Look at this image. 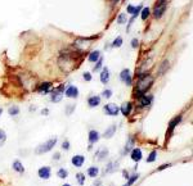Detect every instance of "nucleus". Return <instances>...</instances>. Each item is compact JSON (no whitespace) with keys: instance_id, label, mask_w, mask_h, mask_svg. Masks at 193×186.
Instances as JSON below:
<instances>
[{"instance_id":"nucleus-1","label":"nucleus","mask_w":193,"mask_h":186,"mask_svg":"<svg viewBox=\"0 0 193 186\" xmlns=\"http://www.w3.org/2000/svg\"><path fill=\"white\" fill-rule=\"evenodd\" d=\"M152 84H153V77L151 76V75H145L140 77V80H139V82L137 85V89H135V96H142L143 94H145L147 90L152 86Z\"/></svg>"},{"instance_id":"nucleus-2","label":"nucleus","mask_w":193,"mask_h":186,"mask_svg":"<svg viewBox=\"0 0 193 186\" xmlns=\"http://www.w3.org/2000/svg\"><path fill=\"white\" fill-rule=\"evenodd\" d=\"M56 144H57V137L50 139V140L45 141L44 144H41V145H39V146H37V149H36V154H42V153L49 152V150H52V149L54 148V145H56Z\"/></svg>"},{"instance_id":"nucleus-3","label":"nucleus","mask_w":193,"mask_h":186,"mask_svg":"<svg viewBox=\"0 0 193 186\" xmlns=\"http://www.w3.org/2000/svg\"><path fill=\"white\" fill-rule=\"evenodd\" d=\"M104 112H106V114L108 116H117L118 114V112H120V108L116 105L115 103H108L104 105Z\"/></svg>"},{"instance_id":"nucleus-4","label":"nucleus","mask_w":193,"mask_h":186,"mask_svg":"<svg viewBox=\"0 0 193 186\" xmlns=\"http://www.w3.org/2000/svg\"><path fill=\"white\" fill-rule=\"evenodd\" d=\"M120 78H121L122 82L126 84V85H131V81H133V78H131V73L127 68L121 71V73H120Z\"/></svg>"},{"instance_id":"nucleus-5","label":"nucleus","mask_w":193,"mask_h":186,"mask_svg":"<svg viewBox=\"0 0 193 186\" xmlns=\"http://www.w3.org/2000/svg\"><path fill=\"white\" fill-rule=\"evenodd\" d=\"M64 94L67 98H77L79 96V89L73 85H69V86L64 90Z\"/></svg>"},{"instance_id":"nucleus-6","label":"nucleus","mask_w":193,"mask_h":186,"mask_svg":"<svg viewBox=\"0 0 193 186\" xmlns=\"http://www.w3.org/2000/svg\"><path fill=\"white\" fill-rule=\"evenodd\" d=\"M130 157H131V159H133L134 162H140L142 161V158H143V155H142V150L139 149V148H133L131 149V153H130Z\"/></svg>"},{"instance_id":"nucleus-7","label":"nucleus","mask_w":193,"mask_h":186,"mask_svg":"<svg viewBox=\"0 0 193 186\" xmlns=\"http://www.w3.org/2000/svg\"><path fill=\"white\" fill-rule=\"evenodd\" d=\"M72 164L75 166V167L77 168H80V167H83V164H84V162H85V157L84 155H80V154H77V155H73L72 157Z\"/></svg>"},{"instance_id":"nucleus-8","label":"nucleus","mask_w":193,"mask_h":186,"mask_svg":"<svg viewBox=\"0 0 193 186\" xmlns=\"http://www.w3.org/2000/svg\"><path fill=\"white\" fill-rule=\"evenodd\" d=\"M152 100H153V96H152V95L143 94L142 96H139V104H140L142 107H147V105H149Z\"/></svg>"},{"instance_id":"nucleus-9","label":"nucleus","mask_w":193,"mask_h":186,"mask_svg":"<svg viewBox=\"0 0 193 186\" xmlns=\"http://www.w3.org/2000/svg\"><path fill=\"white\" fill-rule=\"evenodd\" d=\"M50 168L49 167H41L40 169L37 171V175H39V177L40 179H42V180H48L49 177H50Z\"/></svg>"},{"instance_id":"nucleus-10","label":"nucleus","mask_w":193,"mask_h":186,"mask_svg":"<svg viewBox=\"0 0 193 186\" xmlns=\"http://www.w3.org/2000/svg\"><path fill=\"white\" fill-rule=\"evenodd\" d=\"M100 139V135L96 130H91L90 132H89V142L90 144H95V142H98V140Z\"/></svg>"},{"instance_id":"nucleus-11","label":"nucleus","mask_w":193,"mask_h":186,"mask_svg":"<svg viewBox=\"0 0 193 186\" xmlns=\"http://www.w3.org/2000/svg\"><path fill=\"white\" fill-rule=\"evenodd\" d=\"M166 9V4L165 3H161V4H158V5H156V8H154V17L156 18H160L162 14H164V12Z\"/></svg>"},{"instance_id":"nucleus-12","label":"nucleus","mask_w":193,"mask_h":186,"mask_svg":"<svg viewBox=\"0 0 193 186\" xmlns=\"http://www.w3.org/2000/svg\"><path fill=\"white\" fill-rule=\"evenodd\" d=\"M100 81H102V84H107L110 81V69L107 67H104L100 72Z\"/></svg>"},{"instance_id":"nucleus-13","label":"nucleus","mask_w":193,"mask_h":186,"mask_svg":"<svg viewBox=\"0 0 193 186\" xmlns=\"http://www.w3.org/2000/svg\"><path fill=\"white\" fill-rule=\"evenodd\" d=\"M88 104H89V107L90 108H95V107H98L99 104H100V98L99 96H90V98L88 99Z\"/></svg>"},{"instance_id":"nucleus-14","label":"nucleus","mask_w":193,"mask_h":186,"mask_svg":"<svg viewBox=\"0 0 193 186\" xmlns=\"http://www.w3.org/2000/svg\"><path fill=\"white\" fill-rule=\"evenodd\" d=\"M115 132H116V125H112V126L108 127L106 131H104L103 137H104V139H111V137L115 135Z\"/></svg>"},{"instance_id":"nucleus-15","label":"nucleus","mask_w":193,"mask_h":186,"mask_svg":"<svg viewBox=\"0 0 193 186\" xmlns=\"http://www.w3.org/2000/svg\"><path fill=\"white\" fill-rule=\"evenodd\" d=\"M120 110H121V113L124 114V116H129L130 114V112H131V103H124L122 105H121V108H120Z\"/></svg>"},{"instance_id":"nucleus-16","label":"nucleus","mask_w":193,"mask_h":186,"mask_svg":"<svg viewBox=\"0 0 193 186\" xmlns=\"http://www.w3.org/2000/svg\"><path fill=\"white\" fill-rule=\"evenodd\" d=\"M50 87H52V84H50V82H42V84L39 85L37 91L39 92H49Z\"/></svg>"},{"instance_id":"nucleus-17","label":"nucleus","mask_w":193,"mask_h":186,"mask_svg":"<svg viewBox=\"0 0 193 186\" xmlns=\"http://www.w3.org/2000/svg\"><path fill=\"white\" fill-rule=\"evenodd\" d=\"M99 58H100V52L99 50H95V52H91L90 54H89L88 59H89V62H91V63H95Z\"/></svg>"},{"instance_id":"nucleus-18","label":"nucleus","mask_w":193,"mask_h":186,"mask_svg":"<svg viewBox=\"0 0 193 186\" xmlns=\"http://www.w3.org/2000/svg\"><path fill=\"white\" fill-rule=\"evenodd\" d=\"M12 167H13L14 171L18 172V173H23V172H25V167H23L22 163L19 161H14L13 164H12Z\"/></svg>"},{"instance_id":"nucleus-19","label":"nucleus","mask_w":193,"mask_h":186,"mask_svg":"<svg viewBox=\"0 0 193 186\" xmlns=\"http://www.w3.org/2000/svg\"><path fill=\"white\" fill-rule=\"evenodd\" d=\"M98 173H99V168L95 167V166H93V167L88 168V176L91 177V179H94V177L98 176Z\"/></svg>"},{"instance_id":"nucleus-20","label":"nucleus","mask_w":193,"mask_h":186,"mask_svg":"<svg viewBox=\"0 0 193 186\" xmlns=\"http://www.w3.org/2000/svg\"><path fill=\"white\" fill-rule=\"evenodd\" d=\"M117 168H118V163H117V162H111V163L106 167V169H104V172H106V173H110V172L116 171Z\"/></svg>"},{"instance_id":"nucleus-21","label":"nucleus","mask_w":193,"mask_h":186,"mask_svg":"<svg viewBox=\"0 0 193 186\" xmlns=\"http://www.w3.org/2000/svg\"><path fill=\"white\" fill-rule=\"evenodd\" d=\"M180 119H181V116H179V117H175V118H174L171 122L169 123V130H170V132H173V130L175 129V126H176L178 123L180 122Z\"/></svg>"},{"instance_id":"nucleus-22","label":"nucleus","mask_w":193,"mask_h":186,"mask_svg":"<svg viewBox=\"0 0 193 186\" xmlns=\"http://www.w3.org/2000/svg\"><path fill=\"white\" fill-rule=\"evenodd\" d=\"M107 154H108V150L106 148H102L100 150H98V152H96V155H98V159L99 161L104 159V158L107 157Z\"/></svg>"},{"instance_id":"nucleus-23","label":"nucleus","mask_w":193,"mask_h":186,"mask_svg":"<svg viewBox=\"0 0 193 186\" xmlns=\"http://www.w3.org/2000/svg\"><path fill=\"white\" fill-rule=\"evenodd\" d=\"M133 145H134V139L133 137H129V141H127V144L125 145V150H124V153H129L131 149H133Z\"/></svg>"},{"instance_id":"nucleus-24","label":"nucleus","mask_w":193,"mask_h":186,"mask_svg":"<svg viewBox=\"0 0 193 186\" xmlns=\"http://www.w3.org/2000/svg\"><path fill=\"white\" fill-rule=\"evenodd\" d=\"M156 158H157V152H156V150H153V152H151L149 157H147L145 162H147V163H152V162L156 161Z\"/></svg>"},{"instance_id":"nucleus-25","label":"nucleus","mask_w":193,"mask_h":186,"mask_svg":"<svg viewBox=\"0 0 193 186\" xmlns=\"http://www.w3.org/2000/svg\"><path fill=\"white\" fill-rule=\"evenodd\" d=\"M57 176L59 177V179H66V177L68 176V171L67 169H64V168H59L58 169V172H57Z\"/></svg>"},{"instance_id":"nucleus-26","label":"nucleus","mask_w":193,"mask_h":186,"mask_svg":"<svg viewBox=\"0 0 193 186\" xmlns=\"http://www.w3.org/2000/svg\"><path fill=\"white\" fill-rule=\"evenodd\" d=\"M62 92H53V95H52V100L54 103H58V102H61L62 100Z\"/></svg>"},{"instance_id":"nucleus-27","label":"nucleus","mask_w":193,"mask_h":186,"mask_svg":"<svg viewBox=\"0 0 193 186\" xmlns=\"http://www.w3.org/2000/svg\"><path fill=\"white\" fill-rule=\"evenodd\" d=\"M8 113H9L10 116H17L19 113V108L17 105H13V107H10L9 109H8Z\"/></svg>"},{"instance_id":"nucleus-28","label":"nucleus","mask_w":193,"mask_h":186,"mask_svg":"<svg viewBox=\"0 0 193 186\" xmlns=\"http://www.w3.org/2000/svg\"><path fill=\"white\" fill-rule=\"evenodd\" d=\"M138 179H139V175H138V173H137V175H133V177H129V179H127V184L124 185V186H131Z\"/></svg>"},{"instance_id":"nucleus-29","label":"nucleus","mask_w":193,"mask_h":186,"mask_svg":"<svg viewBox=\"0 0 193 186\" xmlns=\"http://www.w3.org/2000/svg\"><path fill=\"white\" fill-rule=\"evenodd\" d=\"M76 180H77V182H79V185H84L85 184V175L84 173H77Z\"/></svg>"},{"instance_id":"nucleus-30","label":"nucleus","mask_w":193,"mask_h":186,"mask_svg":"<svg viewBox=\"0 0 193 186\" xmlns=\"http://www.w3.org/2000/svg\"><path fill=\"white\" fill-rule=\"evenodd\" d=\"M149 8H143L142 9V19L143 21H145L147 18H148V15H149Z\"/></svg>"},{"instance_id":"nucleus-31","label":"nucleus","mask_w":193,"mask_h":186,"mask_svg":"<svg viewBox=\"0 0 193 186\" xmlns=\"http://www.w3.org/2000/svg\"><path fill=\"white\" fill-rule=\"evenodd\" d=\"M122 45V37H116L115 39V41H113V44H112V46H113V48H120V46Z\"/></svg>"},{"instance_id":"nucleus-32","label":"nucleus","mask_w":193,"mask_h":186,"mask_svg":"<svg viewBox=\"0 0 193 186\" xmlns=\"http://www.w3.org/2000/svg\"><path fill=\"white\" fill-rule=\"evenodd\" d=\"M95 65H94V71H99L100 68H102V64H103V58H99L98 60L95 62Z\"/></svg>"},{"instance_id":"nucleus-33","label":"nucleus","mask_w":193,"mask_h":186,"mask_svg":"<svg viewBox=\"0 0 193 186\" xmlns=\"http://www.w3.org/2000/svg\"><path fill=\"white\" fill-rule=\"evenodd\" d=\"M102 95H103V98L110 99L111 96H112V90H110V89H107V90H104V91L102 92Z\"/></svg>"},{"instance_id":"nucleus-34","label":"nucleus","mask_w":193,"mask_h":186,"mask_svg":"<svg viewBox=\"0 0 193 186\" xmlns=\"http://www.w3.org/2000/svg\"><path fill=\"white\" fill-rule=\"evenodd\" d=\"M125 19H126V14H120L117 18V22L120 25H122V23H125Z\"/></svg>"},{"instance_id":"nucleus-35","label":"nucleus","mask_w":193,"mask_h":186,"mask_svg":"<svg viewBox=\"0 0 193 186\" xmlns=\"http://www.w3.org/2000/svg\"><path fill=\"white\" fill-rule=\"evenodd\" d=\"M83 77H84L85 81H91V75L89 72H85L84 75H83Z\"/></svg>"},{"instance_id":"nucleus-36","label":"nucleus","mask_w":193,"mask_h":186,"mask_svg":"<svg viewBox=\"0 0 193 186\" xmlns=\"http://www.w3.org/2000/svg\"><path fill=\"white\" fill-rule=\"evenodd\" d=\"M62 149H64V150H68L69 149V142H68V140H64L63 141V144H62Z\"/></svg>"},{"instance_id":"nucleus-37","label":"nucleus","mask_w":193,"mask_h":186,"mask_svg":"<svg viewBox=\"0 0 193 186\" xmlns=\"http://www.w3.org/2000/svg\"><path fill=\"white\" fill-rule=\"evenodd\" d=\"M5 139H7L5 132H4L3 130H0V141H5Z\"/></svg>"},{"instance_id":"nucleus-38","label":"nucleus","mask_w":193,"mask_h":186,"mask_svg":"<svg viewBox=\"0 0 193 186\" xmlns=\"http://www.w3.org/2000/svg\"><path fill=\"white\" fill-rule=\"evenodd\" d=\"M166 65H169V62H167V60L164 62V65H162L161 69H160V75H164V69L166 68Z\"/></svg>"},{"instance_id":"nucleus-39","label":"nucleus","mask_w":193,"mask_h":186,"mask_svg":"<svg viewBox=\"0 0 193 186\" xmlns=\"http://www.w3.org/2000/svg\"><path fill=\"white\" fill-rule=\"evenodd\" d=\"M127 13H134V7L133 5H127Z\"/></svg>"},{"instance_id":"nucleus-40","label":"nucleus","mask_w":193,"mask_h":186,"mask_svg":"<svg viewBox=\"0 0 193 186\" xmlns=\"http://www.w3.org/2000/svg\"><path fill=\"white\" fill-rule=\"evenodd\" d=\"M131 46H133V48H137L138 46V40L137 39H133V41H131Z\"/></svg>"},{"instance_id":"nucleus-41","label":"nucleus","mask_w":193,"mask_h":186,"mask_svg":"<svg viewBox=\"0 0 193 186\" xmlns=\"http://www.w3.org/2000/svg\"><path fill=\"white\" fill-rule=\"evenodd\" d=\"M122 176H124V177H125V179H126V180H127V179H129V177H130V176H129V172H127V171H126V169H124V171H122Z\"/></svg>"},{"instance_id":"nucleus-42","label":"nucleus","mask_w":193,"mask_h":186,"mask_svg":"<svg viewBox=\"0 0 193 186\" xmlns=\"http://www.w3.org/2000/svg\"><path fill=\"white\" fill-rule=\"evenodd\" d=\"M59 153H56V154H54V155H53V159H56V161H58V159H59Z\"/></svg>"},{"instance_id":"nucleus-43","label":"nucleus","mask_w":193,"mask_h":186,"mask_svg":"<svg viewBox=\"0 0 193 186\" xmlns=\"http://www.w3.org/2000/svg\"><path fill=\"white\" fill-rule=\"evenodd\" d=\"M170 164H164V166H161L160 168H158V171H161V169H164V168H166V167H169Z\"/></svg>"},{"instance_id":"nucleus-44","label":"nucleus","mask_w":193,"mask_h":186,"mask_svg":"<svg viewBox=\"0 0 193 186\" xmlns=\"http://www.w3.org/2000/svg\"><path fill=\"white\" fill-rule=\"evenodd\" d=\"M48 112H49L48 109H42V114H45V116H46V114H48Z\"/></svg>"},{"instance_id":"nucleus-45","label":"nucleus","mask_w":193,"mask_h":186,"mask_svg":"<svg viewBox=\"0 0 193 186\" xmlns=\"http://www.w3.org/2000/svg\"><path fill=\"white\" fill-rule=\"evenodd\" d=\"M99 185H100V181H98V182H96L95 185H93V186H99Z\"/></svg>"},{"instance_id":"nucleus-46","label":"nucleus","mask_w":193,"mask_h":186,"mask_svg":"<svg viewBox=\"0 0 193 186\" xmlns=\"http://www.w3.org/2000/svg\"><path fill=\"white\" fill-rule=\"evenodd\" d=\"M1 113H3V109H1V108H0V116H1Z\"/></svg>"},{"instance_id":"nucleus-47","label":"nucleus","mask_w":193,"mask_h":186,"mask_svg":"<svg viewBox=\"0 0 193 186\" xmlns=\"http://www.w3.org/2000/svg\"><path fill=\"white\" fill-rule=\"evenodd\" d=\"M63 186H71V185H69V184H64Z\"/></svg>"},{"instance_id":"nucleus-48","label":"nucleus","mask_w":193,"mask_h":186,"mask_svg":"<svg viewBox=\"0 0 193 186\" xmlns=\"http://www.w3.org/2000/svg\"><path fill=\"white\" fill-rule=\"evenodd\" d=\"M160 1H161V3H165V0H160Z\"/></svg>"}]
</instances>
